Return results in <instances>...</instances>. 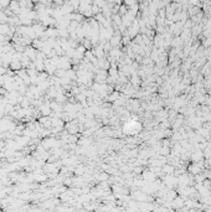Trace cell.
Listing matches in <instances>:
<instances>
[{
	"mask_svg": "<svg viewBox=\"0 0 211 212\" xmlns=\"http://www.w3.org/2000/svg\"><path fill=\"white\" fill-rule=\"evenodd\" d=\"M9 68L16 72V71H19L20 68H23V63H21L20 60H13V61L10 62V65H9Z\"/></svg>",
	"mask_w": 211,
	"mask_h": 212,
	"instance_id": "3957f363",
	"label": "cell"
},
{
	"mask_svg": "<svg viewBox=\"0 0 211 212\" xmlns=\"http://www.w3.org/2000/svg\"><path fill=\"white\" fill-rule=\"evenodd\" d=\"M37 109L41 113V115H51V113H52V109L50 107V102H42Z\"/></svg>",
	"mask_w": 211,
	"mask_h": 212,
	"instance_id": "7a4b0ae2",
	"label": "cell"
},
{
	"mask_svg": "<svg viewBox=\"0 0 211 212\" xmlns=\"http://www.w3.org/2000/svg\"><path fill=\"white\" fill-rule=\"evenodd\" d=\"M100 179H101V180H107V179H108V175H107L106 172H103V174L100 175Z\"/></svg>",
	"mask_w": 211,
	"mask_h": 212,
	"instance_id": "5b68a950",
	"label": "cell"
},
{
	"mask_svg": "<svg viewBox=\"0 0 211 212\" xmlns=\"http://www.w3.org/2000/svg\"><path fill=\"white\" fill-rule=\"evenodd\" d=\"M124 4H127L128 6H132L135 4V0H124Z\"/></svg>",
	"mask_w": 211,
	"mask_h": 212,
	"instance_id": "277c9868",
	"label": "cell"
},
{
	"mask_svg": "<svg viewBox=\"0 0 211 212\" xmlns=\"http://www.w3.org/2000/svg\"><path fill=\"white\" fill-rule=\"evenodd\" d=\"M44 62H45V71H46V72H47L50 76H53V75L56 73V71H57V66L53 63V62L51 61V60H50V58H49V57H47V58H46Z\"/></svg>",
	"mask_w": 211,
	"mask_h": 212,
	"instance_id": "6da1fadb",
	"label": "cell"
}]
</instances>
